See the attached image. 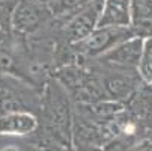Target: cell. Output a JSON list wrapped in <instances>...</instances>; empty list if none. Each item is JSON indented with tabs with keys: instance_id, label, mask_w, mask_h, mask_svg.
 <instances>
[{
	"instance_id": "1",
	"label": "cell",
	"mask_w": 152,
	"mask_h": 151,
	"mask_svg": "<svg viewBox=\"0 0 152 151\" xmlns=\"http://www.w3.org/2000/svg\"><path fill=\"white\" fill-rule=\"evenodd\" d=\"M72 115L74 103L63 86L50 77L41 92L39 127L26 138L27 142L41 151L72 150Z\"/></svg>"
},
{
	"instance_id": "2",
	"label": "cell",
	"mask_w": 152,
	"mask_h": 151,
	"mask_svg": "<svg viewBox=\"0 0 152 151\" xmlns=\"http://www.w3.org/2000/svg\"><path fill=\"white\" fill-rule=\"evenodd\" d=\"M51 77L63 86L74 104H92L107 98L98 74L84 57L77 63L54 70Z\"/></svg>"
},
{
	"instance_id": "3",
	"label": "cell",
	"mask_w": 152,
	"mask_h": 151,
	"mask_svg": "<svg viewBox=\"0 0 152 151\" xmlns=\"http://www.w3.org/2000/svg\"><path fill=\"white\" fill-rule=\"evenodd\" d=\"M86 60L98 74L107 100H113L125 104L143 85L137 71L112 68L98 62L96 59H86Z\"/></svg>"
},
{
	"instance_id": "4",
	"label": "cell",
	"mask_w": 152,
	"mask_h": 151,
	"mask_svg": "<svg viewBox=\"0 0 152 151\" xmlns=\"http://www.w3.org/2000/svg\"><path fill=\"white\" fill-rule=\"evenodd\" d=\"M133 36L134 33L131 27L102 26V27H95L89 36H86L83 41L74 44V47L81 57L95 59Z\"/></svg>"
},
{
	"instance_id": "5",
	"label": "cell",
	"mask_w": 152,
	"mask_h": 151,
	"mask_svg": "<svg viewBox=\"0 0 152 151\" xmlns=\"http://www.w3.org/2000/svg\"><path fill=\"white\" fill-rule=\"evenodd\" d=\"M53 18L47 3L39 0H18L12 15V33L30 36Z\"/></svg>"
},
{
	"instance_id": "6",
	"label": "cell",
	"mask_w": 152,
	"mask_h": 151,
	"mask_svg": "<svg viewBox=\"0 0 152 151\" xmlns=\"http://www.w3.org/2000/svg\"><path fill=\"white\" fill-rule=\"evenodd\" d=\"M102 2L104 0H91L75 14L62 20V38L66 42L77 44L86 36H89L91 32L98 26Z\"/></svg>"
},
{
	"instance_id": "7",
	"label": "cell",
	"mask_w": 152,
	"mask_h": 151,
	"mask_svg": "<svg viewBox=\"0 0 152 151\" xmlns=\"http://www.w3.org/2000/svg\"><path fill=\"white\" fill-rule=\"evenodd\" d=\"M142 47H143V38L133 36L95 59L112 68L137 71L140 55H142Z\"/></svg>"
},
{
	"instance_id": "8",
	"label": "cell",
	"mask_w": 152,
	"mask_h": 151,
	"mask_svg": "<svg viewBox=\"0 0 152 151\" xmlns=\"http://www.w3.org/2000/svg\"><path fill=\"white\" fill-rule=\"evenodd\" d=\"M39 127V118L32 110H18L0 116V136L29 138Z\"/></svg>"
},
{
	"instance_id": "9",
	"label": "cell",
	"mask_w": 152,
	"mask_h": 151,
	"mask_svg": "<svg viewBox=\"0 0 152 151\" xmlns=\"http://www.w3.org/2000/svg\"><path fill=\"white\" fill-rule=\"evenodd\" d=\"M131 26V0H104L98 26Z\"/></svg>"
},
{
	"instance_id": "10",
	"label": "cell",
	"mask_w": 152,
	"mask_h": 151,
	"mask_svg": "<svg viewBox=\"0 0 152 151\" xmlns=\"http://www.w3.org/2000/svg\"><path fill=\"white\" fill-rule=\"evenodd\" d=\"M91 0H51L48 3V8L53 14V17L65 20L75 14L78 9H81L84 5H88Z\"/></svg>"
},
{
	"instance_id": "11",
	"label": "cell",
	"mask_w": 152,
	"mask_h": 151,
	"mask_svg": "<svg viewBox=\"0 0 152 151\" xmlns=\"http://www.w3.org/2000/svg\"><path fill=\"white\" fill-rule=\"evenodd\" d=\"M137 73L143 83L148 85L152 80V36L143 38V47H142Z\"/></svg>"
},
{
	"instance_id": "12",
	"label": "cell",
	"mask_w": 152,
	"mask_h": 151,
	"mask_svg": "<svg viewBox=\"0 0 152 151\" xmlns=\"http://www.w3.org/2000/svg\"><path fill=\"white\" fill-rule=\"evenodd\" d=\"M0 151H23V150H21L18 145H15V144H8V145L0 148Z\"/></svg>"
},
{
	"instance_id": "13",
	"label": "cell",
	"mask_w": 152,
	"mask_h": 151,
	"mask_svg": "<svg viewBox=\"0 0 152 151\" xmlns=\"http://www.w3.org/2000/svg\"><path fill=\"white\" fill-rule=\"evenodd\" d=\"M6 38H8V36H6V35L2 32V29H0V42H2V41H5Z\"/></svg>"
},
{
	"instance_id": "14",
	"label": "cell",
	"mask_w": 152,
	"mask_h": 151,
	"mask_svg": "<svg viewBox=\"0 0 152 151\" xmlns=\"http://www.w3.org/2000/svg\"><path fill=\"white\" fill-rule=\"evenodd\" d=\"M146 138H148V139H149V141L152 142V130H151V132L148 133V136H146Z\"/></svg>"
},
{
	"instance_id": "15",
	"label": "cell",
	"mask_w": 152,
	"mask_h": 151,
	"mask_svg": "<svg viewBox=\"0 0 152 151\" xmlns=\"http://www.w3.org/2000/svg\"><path fill=\"white\" fill-rule=\"evenodd\" d=\"M39 2H42V3H47V5H48V3L51 2V0H39Z\"/></svg>"
},
{
	"instance_id": "16",
	"label": "cell",
	"mask_w": 152,
	"mask_h": 151,
	"mask_svg": "<svg viewBox=\"0 0 152 151\" xmlns=\"http://www.w3.org/2000/svg\"><path fill=\"white\" fill-rule=\"evenodd\" d=\"M148 86H149V88H151V89H152V80H151V82H149V83H148Z\"/></svg>"
}]
</instances>
